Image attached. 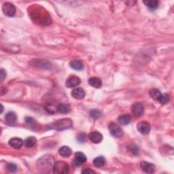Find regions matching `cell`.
<instances>
[{
    "mask_svg": "<svg viewBox=\"0 0 174 174\" xmlns=\"http://www.w3.org/2000/svg\"><path fill=\"white\" fill-rule=\"evenodd\" d=\"M70 167L64 161H58L52 167V172L56 174H66L69 173Z\"/></svg>",
    "mask_w": 174,
    "mask_h": 174,
    "instance_id": "obj_3",
    "label": "cell"
},
{
    "mask_svg": "<svg viewBox=\"0 0 174 174\" xmlns=\"http://www.w3.org/2000/svg\"><path fill=\"white\" fill-rule=\"evenodd\" d=\"M78 139L80 142H84L85 141V134H80L78 137Z\"/></svg>",
    "mask_w": 174,
    "mask_h": 174,
    "instance_id": "obj_32",
    "label": "cell"
},
{
    "mask_svg": "<svg viewBox=\"0 0 174 174\" xmlns=\"http://www.w3.org/2000/svg\"><path fill=\"white\" fill-rule=\"evenodd\" d=\"M140 167L143 172L147 173H152L155 171V166L151 163L147 161H143L140 164Z\"/></svg>",
    "mask_w": 174,
    "mask_h": 174,
    "instance_id": "obj_10",
    "label": "cell"
},
{
    "mask_svg": "<svg viewBox=\"0 0 174 174\" xmlns=\"http://www.w3.org/2000/svg\"><path fill=\"white\" fill-rule=\"evenodd\" d=\"M72 125V120L70 119H63L55 121L54 123H51L49 127L51 129L57 130H63L71 128Z\"/></svg>",
    "mask_w": 174,
    "mask_h": 174,
    "instance_id": "obj_2",
    "label": "cell"
},
{
    "mask_svg": "<svg viewBox=\"0 0 174 174\" xmlns=\"http://www.w3.org/2000/svg\"><path fill=\"white\" fill-rule=\"evenodd\" d=\"M6 71L2 69L1 71H0V78H1V81L3 82L4 80V79L6 78Z\"/></svg>",
    "mask_w": 174,
    "mask_h": 174,
    "instance_id": "obj_30",
    "label": "cell"
},
{
    "mask_svg": "<svg viewBox=\"0 0 174 174\" xmlns=\"http://www.w3.org/2000/svg\"><path fill=\"white\" fill-rule=\"evenodd\" d=\"M59 154L61 157H68L71 154V150L66 146H62L59 150Z\"/></svg>",
    "mask_w": 174,
    "mask_h": 174,
    "instance_id": "obj_19",
    "label": "cell"
},
{
    "mask_svg": "<svg viewBox=\"0 0 174 174\" xmlns=\"http://www.w3.org/2000/svg\"><path fill=\"white\" fill-rule=\"evenodd\" d=\"M93 164H94V165L96 167H97V168L102 167L103 166H104L105 164V158L102 156L95 158L94 161H93Z\"/></svg>",
    "mask_w": 174,
    "mask_h": 174,
    "instance_id": "obj_21",
    "label": "cell"
},
{
    "mask_svg": "<svg viewBox=\"0 0 174 174\" xmlns=\"http://www.w3.org/2000/svg\"><path fill=\"white\" fill-rule=\"evenodd\" d=\"M90 115H91V116L94 119H97L101 117V112L97 110H92L90 112Z\"/></svg>",
    "mask_w": 174,
    "mask_h": 174,
    "instance_id": "obj_26",
    "label": "cell"
},
{
    "mask_svg": "<svg viewBox=\"0 0 174 174\" xmlns=\"http://www.w3.org/2000/svg\"><path fill=\"white\" fill-rule=\"evenodd\" d=\"M149 95H150V97L153 99H154V100L158 101V99L161 97V93L159 90L157 89H152L150 90Z\"/></svg>",
    "mask_w": 174,
    "mask_h": 174,
    "instance_id": "obj_24",
    "label": "cell"
},
{
    "mask_svg": "<svg viewBox=\"0 0 174 174\" xmlns=\"http://www.w3.org/2000/svg\"><path fill=\"white\" fill-rule=\"evenodd\" d=\"M32 66L42 68V69L51 70L52 68V65L50 62L44 59H33L29 63Z\"/></svg>",
    "mask_w": 174,
    "mask_h": 174,
    "instance_id": "obj_5",
    "label": "cell"
},
{
    "mask_svg": "<svg viewBox=\"0 0 174 174\" xmlns=\"http://www.w3.org/2000/svg\"><path fill=\"white\" fill-rule=\"evenodd\" d=\"M70 66L71 68L77 71H80L84 69V63L83 62L80 60L74 59L71 61L70 62Z\"/></svg>",
    "mask_w": 174,
    "mask_h": 174,
    "instance_id": "obj_14",
    "label": "cell"
},
{
    "mask_svg": "<svg viewBox=\"0 0 174 174\" xmlns=\"http://www.w3.org/2000/svg\"><path fill=\"white\" fill-rule=\"evenodd\" d=\"M130 151H131L134 154L138 155L139 154V149L136 145L135 144L131 145L130 146Z\"/></svg>",
    "mask_w": 174,
    "mask_h": 174,
    "instance_id": "obj_28",
    "label": "cell"
},
{
    "mask_svg": "<svg viewBox=\"0 0 174 174\" xmlns=\"http://www.w3.org/2000/svg\"><path fill=\"white\" fill-rule=\"evenodd\" d=\"M6 92H7V89H6L5 87L2 86L1 88V95L5 94V93H6Z\"/></svg>",
    "mask_w": 174,
    "mask_h": 174,
    "instance_id": "obj_33",
    "label": "cell"
},
{
    "mask_svg": "<svg viewBox=\"0 0 174 174\" xmlns=\"http://www.w3.org/2000/svg\"><path fill=\"white\" fill-rule=\"evenodd\" d=\"M23 144V141L21 139L18 138H12L10 141H9V145L11 147L14 148L15 149H19L22 147Z\"/></svg>",
    "mask_w": 174,
    "mask_h": 174,
    "instance_id": "obj_15",
    "label": "cell"
},
{
    "mask_svg": "<svg viewBox=\"0 0 174 174\" xmlns=\"http://www.w3.org/2000/svg\"><path fill=\"white\" fill-rule=\"evenodd\" d=\"M89 138L94 144H99L103 140V136L99 132H92L89 135Z\"/></svg>",
    "mask_w": 174,
    "mask_h": 174,
    "instance_id": "obj_12",
    "label": "cell"
},
{
    "mask_svg": "<svg viewBox=\"0 0 174 174\" xmlns=\"http://www.w3.org/2000/svg\"><path fill=\"white\" fill-rule=\"evenodd\" d=\"M6 121L8 124H14L17 120V114L13 112H9L6 115Z\"/></svg>",
    "mask_w": 174,
    "mask_h": 174,
    "instance_id": "obj_18",
    "label": "cell"
},
{
    "mask_svg": "<svg viewBox=\"0 0 174 174\" xmlns=\"http://www.w3.org/2000/svg\"><path fill=\"white\" fill-rule=\"evenodd\" d=\"M36 142L37 139L35 137H29V138H27L25 139V146L28 148H31L36 145Z\"/></svg>",
    "mask_w": 174,
    "mask_h": 174,
    "instance_id": "obj_22",
    "label": "cell"
},
{
    "mask_svg": "<svg viewBox=\"0 0 174 174\" xmlns=\"http://www.w3.org/2000/svg\"><path fill=\"white\" fill-rule=\"evenodd\" d=\"M89 84L91 86L94 87V88L96 89H99L100 88L102 85V81L100 78H99L97 77H92V78H90L88 80Z\"/></svg>",
    "mask_w": 174,
    "mask_h": 174,
    "instance_id": "obj_16",
    "label": "cell"
},
{
    "mask_svg": "<svg viewBox=\"0 0 174 174\" xmlns=\"http://www.w3.org/2000/svg\"><path fill=\"white\" fill-rule=\"evenodd\" d=\"M87 158L86 155L82 152H77L74 156V159L73 160V164L76 167L82 165V164L86 162Z\"/></svg>",
    "mask_w": 174,
    "mask_h": 174,
    "instance_id": "obj_7",
    "label": "cell"
},
{
    "mask_svg": "<svg viewBox=\"0 0 174 174\" xmlns=\"http://www.w3.org/2000/svg\"><path fill=\"white\" fill-rule=\"evenodd\" d=\"M82 173L85 174H93V173H95V172L94 171L91 169L90 168H86L85 170L82 171Z\"/></svg>",
    "mask_w": 174,
    "mask_h": 174,
    "instance_id": "obj_31",
    "label": "cell"
},
{
    "mask_svg": "<svg viewBox=\"0 0 174 174\" xmlns=\"http://www.w3.org/2000/svg\"><path fill=\"white\" fill-rule=\"evenodd\" d=\"M81 83V80L77 76H71L66 81V86L68 88H73L78 86Z\"/></svg>",
    "mask_w": 174,
    "mask_h": 174,
    "instance_id": "obj_11",
    "label": "cell"
},
{
    "mask_svg": "<svg viewBox=\"0 0 174 174\" xmlns=\"http://www.w3.org/2000/svg\"><path fill=\"white\" fill-rule=\"evenodd\" d=\"M57 110L59 112L62 113V114H67L68 112H70V108L68 105L65 104H60L57 105Z\"/></svg>",
    "mask_w": 174,
    "mask_h": 174,
    "instance_id": "obj_23",
    "label": "cell"
},
{
    "mask_svg": "<svg viewBox=\"0 0 174 174\" xmlns=\"http://www.w3.org/2000/svg\"><path fill=\"white\" fill-rule=\"evenodd\" d=\"M7 169L8 172L14 173L17 171V165L14 163H9L7 165Z\"/></svg>",
    "mask_w": 174,
    "mask_h": 174,
    "instance_id": "obj_27",
    "label": "cell"
},
{
    "mask_svg": "<svg viewBox=\"0 0 174 174\" xmlns=\"http://www.w3.org/2000/svg\"><path fill=\"white\" fill-rule=\"evenodd\" d=\"M71 95L76 99H82L85 97V91L82 88H76L71 91Z\"/></svg>",
    "mask_w": 174,
    "mask_h": 174,
    "instance_id": "obj_13",
    "label": "cell"
},
{
    "mask_svg": "<svg viewBox=\"0 0 174 174\" xmlns=\"http://www.w3.org/2000/svg\"><path fill=\"white\" fill-rule=\"evenodd\" d=\"M131 111L135 116H141L144 112V105L140 102H137L132 105Z\"/></svg>",
    "mask_w": 174,
    "mask_h": 174,
    "instance_id": "obj_8",
    "label": "cell"
},
{
    "mask_svg": "<svg viewBox=\"0 0 174 174\" xmlns=\"http://www.w3.org/2000/svg\"><path fill=\"white\" fill-rule=\"evenodd\" d=\"M144 4L148 7L149 8L152 9H157L158 7V5H159V2H158L157 0H145V1L143 2Z\"/></svg>",
    "mask_w": 174,
    "mask_h": 174,
    "instance_id": "obj_20",
    "label": "cell"
},
{
    "mask_svg": "<svg viewBox=\"0 0 174 174\" xmlns=\"http://www.w3.org/2000/svg\"><path fill=\"white\" fill-rule=\"evenodd\" d=\"M108 129L110 130L111 135L115 138H121L123 135V130L119 125L114 123H111L108 125Z\"/></svg>",
    "mask_w": 174,
    "mask_h": 174,
    "instance_id": "obj_4",
    "label": "cell"
},
{
    "mask_svg": "<svg viewBox=\"0 0 174 174\" xmlns=\"http://www.w3.org/2000/svg\"><path fill=\"white\" fill-rule=\"evenodd\" d=\"M55 164L54 157L51 155H44L38 161V167L43 172L50 170Z\"/></svg>",
    "mask_w": 174,
    "mask_h": 174,
    "instance_id": "obj_1",
    "label": "cell"
},
{
    "mask_svg": "<svg viewBox=\"0 0 174 174\" xmlns=\"http://www.w3.org/2000/svg\"><path fill=\"white\" fill-rule=\"evenodd\" d=\"M1 107H2V109H1V113H2V112H3V110H4V107H3L2 104H1Z\"/></svg>",
    "mask_w": 174,
    "mask_h": 174,
    "instance_id": "obj_34",
    "label": "cell"
},
{
    "mask_svg": "<svg viewBox=\"0 0 174 174\" xmlns=\"http://www.w3.org/2000/svg\"><path fill=\"white\" fill-rule=\"evenodd\" d=\"M25 123L29 125H33L36 123V120L32 117H26L25 118Z\"/></svg>",
    "mask_w": 174,
    "mask_h": 174,
    "instance_id": "obj_29",
    "label": "cell"
},
{
    "mask_svg": "<svg viewBox=\"0 0 174 174\" xmlns=\"http://www.w3.org/2000/svg\"><path fill=\"white\" fill-rule=\"evenodd\" d=\"M170 101V96L167 94V93H164V94H161L160 98L158 99V101H159L161 104L165 105L169 103Z\"/></svg>",
    "mask_w": 174,
    "mask_h": 174,
    "instance_id": "obj_25",
    "label": "cell"
},
{
    "mask_svg": "<svg viewBox=\"0 0 174 174\" xmlns=\"http://www.w3.org/2000/svg\"><path fill=\"white\" fill-rule=\"evenodd\" d=\"M2 11L6 16L12 17L16 13V8L11 3L6 2L2 6Z\"/></svg>",
    "mask_w": 174,
    "mask_h": 174,
    "instance_id": "obj_6",
    "label": "cell"
},
{
    "mask_svg": "<svg viewBox=\"0 0 174 174\" xmlns=\"http://www.w3.org/2000/svg\"><path fill=\"white\" fill-rule=\"evenodd\" d=\"M150 125L146 121H142L138 124V131L143 135L148 134L150 131Z\"/></svg>",
    "mask_w": 174,
    "mask_h": 174,
    "instance_id": "obj_9",
    "label": "cell"
},
{
    "mask_svg": "<svg viewBox=\"0 0 174 174\" xmlns=\"http://www.w3.org/2000/svg\"><path fill=\"white\" fill-rule=\"evenodd\" d=\"M119 123L122 125H127L130 123L131 117L129 114H123L119 117L118 119Z\"/></svg>",
    "mask_w": 174,
    "mask_h": 174,
    "instance_id": "obj_17",
    "label": "cell"
}]
</instances>
